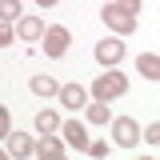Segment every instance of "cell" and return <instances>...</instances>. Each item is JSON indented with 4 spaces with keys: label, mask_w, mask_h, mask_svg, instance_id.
Instances as JSON below:
<instances>
[{
    "label": "cell",
    "mask_w": 160,
    "mask_h": 160,
    "mask_svg": "<svg viewBox=\"0 0 160 160\" xmlns=\"http://www.w3.org/2000/svg\"><path fill=\"white\" fill-rule=\"evenodd\" d=\"M128 92V76L124 72H116V68H108V72H100L96 80H92V88H88V100H116Z\"/></svg>",
    "instance_id": "1"
},
{
    "label": "cell",
    "mask_w": 160,
    "mask_h": 160,
    "mask_svg": "<svg viewBox=\"0 0 160 160\" xmlns=\"http://www.w3.org/2000/svg\"><path fill=\"white\" fill-rule=\"evenodd\" d=\"M100 20L116 32V36H128V32H136V16L132 12H124L120 4H112V0H104V12H100Z\"/></svg>",
    "instance_id": "2"
},
{
    "label": "cell",
    "mask_w": 160,
    "mask_h": 160,
    "mask_svg": "<svg viewBox=\"0 0 160 160\" xmlns=\"http://www.w3.org/2000/svg\"><path fill=\"white\" fill-rule=\"evenodd\" d=\"M44 52L48 56H64L68 52V44H72V32L64 28V24H44Z\"/></svg>",
    "instance_id": "3"
},
{
    "label": "cell",
    "mask_w": 160,
    "mask_h": 160,
    "mask_svg": "<svg viewBox=\"0 0 160 160\" xmlns=\"http://www.w3.org/2000/svg\"><path fill=\"white\" fill-rule=\"evenodd\" d=\"M112 144H120V148H136V144H140V124L132 116H116V120H112Z\"/></svg>",
    "instance_id": "4"
},
{
    "label": "cell",
    "mask_w": 160,
    "mask_h": 160,
    "mask_svg": "<svg viewBox=\"0 0 160 160\" xmlns=\"http://www.w3.org/2000/svg\"><path fill=\"white\" fill-rule=\"evenodd\" d=\"M32 156H40V160H64L68 156V144H64L56 132H44V136L36 140V148H32Z\"/></svg>",
    "instance_id": "5"
},
{
    "label": "cell",
    "mask_w": 160,
    "mask_h": 160,
    "mask_svg": "<svg viewBox=\"0 0 160 160\" xmlns=\"http://www.w3.org/2000/svg\"><path fill=\"white\" fill-rule=\"evenodd\" d=\"M56 96H60V104H64L68 112H80V108L88 104V88H84V84H64V88H56Z\"/></svg>",
    "instance_id": "6"
},
{
    "label": "cell",
    "mask_w": 160,
    "mask_h": 160,
    "mask_svg": "<svg viewBox=\"0 0 160 160\" xmlns=\"http://www.w3.org/2000/svg\"><path fill=\"white\" fill-rule=\"evenodd\" d=\"M96 60H100V64H104V68H116L120 60H124V44H120L116 36L100 40V44H96Z\"/></svg>",
    "instance_id": "7"
},
{
    "label": "cell",
    "mask_w": 160,
    "mask_h": 160,
    "mask_svg": "<svg viewBox=\"0 0 160 160\" xmlns=\"http://www.w3.org/2000/svg\"><path fill=\"white\" fill-rule=\"evenodd\" d=\"M4 140H8V156H16V160L32 156V148H36V140L28 136V132H20V128H16V132H8Z\"/></svg>",
    "instance_id": "8"
},
{
    "label": "cell",
    "mask_w": 160,
    "mask_h": 160,
    "mask_svg": "<svg viewBox=\"0 0 160 160\" xmlns=\"http://www.w3.org/2000/svg\"><path fill=\"white\" fill-rule=\"evenodd\" d=\"M60 132H64V144H72L84 152V144H88V128L80 124V120H68V124H60Z\"/></svg>",
    "instance_id": "9"
},
{
    "label": "cell",
    "mask_w": 160,
    "mask_h": 160,
    "mask_svg": "<svg viewBox=\"0 0 160 160\" xmlns=\"http://www.w3.org/2000/svg\"><path fill=\"white\" fill-rule=\"evenodd\" d=\"M16 32H20V40H40L44 36V20L40 16H20L16 20Z\"/></svg>",
    "instance_id": "10"
},
{
    "label": "cell",
    "mask_w": 160,
    "mask_h": 160,
    "mask_svg": "<svg viewBox=\"0 0 160 160\" xmlns=\"http://www.w3.org/2000/svg\"><path fill=\"white\" fill-rule=\"evenodd\" d=\"M80 112H84L88 124H108V120H112V112H108V104H104V100H88Z\"/></svg>",
    "instance_id": "11"
},
{
    "label": "cell",
    "mask_w": 160,
    "mask_h": 160,
    "mask_svg": "<svg viewBox=\"0 0 160 160\" xmlns=\"http://www.w3.org/2000/svg\"><path fill=\"white\" fill-rule=\"evenodd\" d=\"M136 68H140V76H144V80H160V56L152 52V48H148V52H140Z\"/></svg>",
    "instance_id": "12"
},
{
    "label": "cell",
    "mask_w": 160,
    "mask_h": 160,
    "mask_svg": "<svg viewBox=\"0 0 160 160\" xmlns=\"http://www.w3.org/2000/svg\"><path fill=\"white\" fill-rule=\"evenodd\" d=\"M28 88H32L36 96H56V88H60V84H56L52 76H32V80H28Z\"/></svg>",
    "instance_id": "13"
},
{
    "label": "cell",
    "mask_w": 160,
    "mask_h": 160,
    "mask_svg": "<svg viewBox=\"0 0 160 160\" xmlns=\"http://www.w3.org/2000/svg\"><path fill=\"white\" fill-rule=\"evenodd\" d=\"M36 132H60V116L56 112H36Z\"/></svg>",
    "instance_id": "14"
},
{
    "label": "cell",
    "mask_w": 160,
    "mask_h": 160,
    "mask_svg": "<svg viewBox=\"0 0 160 160\" xmlns=\"http://www.w3.org/2000/svg\"><path fill=\"white\" fill-rule=\"evenodd\" d=\"M24 16V8H20V0H0V20H8V24H16Z\"/></svg>",
    "instance_id": "15"
},
{
    "label": "cell",
    "mask_w": 160,
    "mask_h": 160,
    "mask_svg": "<svg viewBox=\"0 0 160 160\" xmlns=\"http://www.w3.org/2000/svg\"><path fill=\"white\" fill-rule=\"evenodd\" d=\"M84 152H88L92 160H104V156H112V144H108V140H88Z\"/></svg>",
    "instance_id": "16"
},
{
    "label": "cell",
    "mask_w": 160,
    "mask_h": 160,
    "mask_svg": "<svg viewBox=\"0 0 160 160\" xmlns=\"http://www.w3.org/2000/svg\"><path fill=\"white\" fill-rule=\"evenodd\" d=\"M8 132H12V112H8V108L0 104V140L8 136Z\"/></svg>",
    "instance_id": "17"
},
{
    "label": "cell",
    "mask_w": 160,
    "mask_h": 160,
    "mask_svg": "<svg viewBox=\"0 0 160 160\" xmlns=\"http://www.w3.org/2000/svg\"><path fill=\"white\" fill-rule=\"evenodd\" d=\"M12 36H16V32H12V24H8V20H0V44L8 48V44H12Z\"/></svg>",
    "instance_id": "18"
},
{
    "label": "cell",
    "mask_w": 160,
    "mask_h": 160,
    "mask_svg": "<svg viewBox=\"0 0 160 160\" xmlns=\"http://www.w3.org/2000/svg\"><path fill=\"white\" fill-rule=\"evenodd\" d=\"M112 4H120L124 12H132V16H140V0H112Z\"/></svg>",
    "instance_id": "19"
},
{
    "label": "cell",
    "mask_w": 160,
    "mask_h": 160,
    "mask_svg": "<svg viewBox=\"0 0 160 160\" xmlns=\"http://www.w3.org/2000/svg\"><path fill=\"white\" fill-rule=\"evenodd\" d=\"M144 140L156 144V140H160V124H148V128H144Z\"/></svg>",
    "instance_id": "20"
},
{
    "label": "cell",
    "mask_w": 160,
    "mask_h": 160,
    "mask_svg": "<svg viewBox=\"0 0 160 160\" xmlns=\"http://www.w3.org/2000/svg\"><path fill=\"white\" fill-rule=\"evenodd\" d=\"M36 4H40V8H52V4H56V0H36Z\"/></svg>",
    "instance_id": "21"
},
{
    "label": "cell",
    "mask_w": 160,
    "mask_h": 160,
    "mask_svg": "<svg viewBox=\"0 0 160 160\" xmlns=\"http://www.w3.org/2000/svg\"><path fill=\"white\" fill-rule=\"evenodd\" d=\"M4 156H8V148H0V160H4Z\"/></svg>",
    "instance_id": "22"
}]
</instances>
